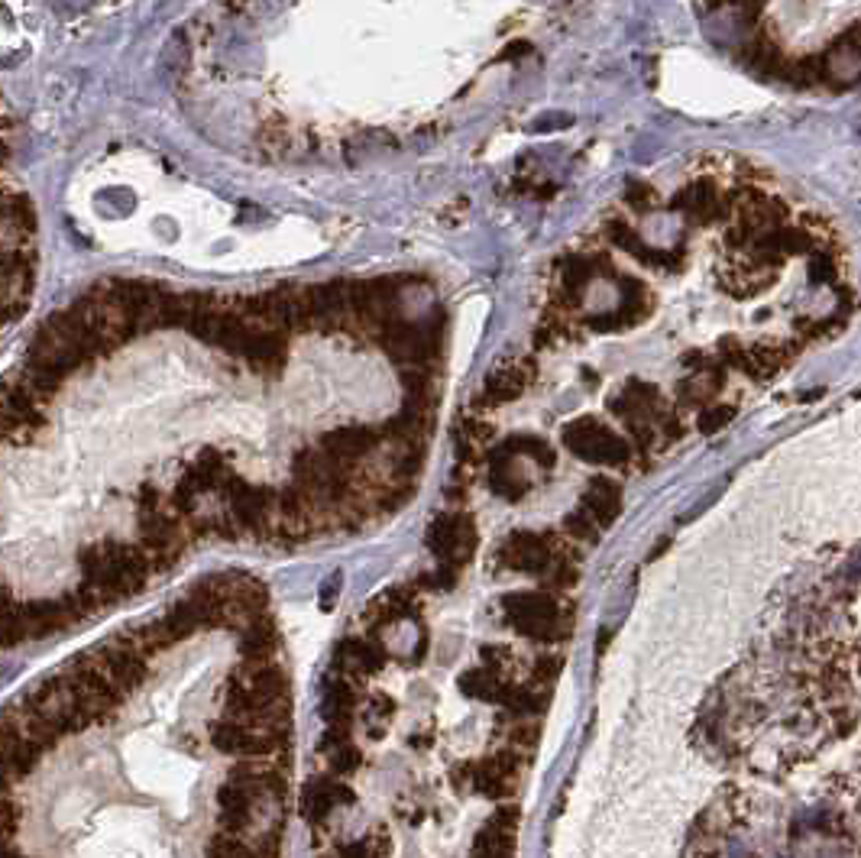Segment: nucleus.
Segmentation results:
<instances>
[{
    "instance_id": "obj_3",
    "label": "nucleus",
    "mask_w": 861,
    "mask_h": 858,
    "mask_svg": "<svg viewBox=\"0 0 861 858\" xmlns=\"http://www.w3.org/2000/svg\"><path fill=\"white\" fill-rule=\"evenodd\" d=\"M347 800H353V794L347 791L344 784L314 781L305 791V813L308 816H324V813H331L337 803H347Z\"/></svg>"
},
{
    "instance_id": "obj_1",
    "label": "nucleus",
    "mask_w": 861,
    "mask_h": 858,
    "mask_svg": "<svg viewBox=\"0 0 861 858\" xmlns=\"http://www.w3.org/2000/svg\"><path fill=\"white\" fill-rule=\"evenodd\" d=\"M505 612L518 625V632L525 635H544V638H560L567 635L564 625V609L544 593H515L505 599Z\"/></svg>"
},
{
    "instance_id": "obj_2",
    "label": "nucleus",
    "mask_w": 861,
    "mask_h": 858,
    "mask_svg": "<svg viewBox=\"0 0 861 858\" xmlns=\"http://www.w3.org/2000/svg\"><path fill=\"white\" fill-rule=\"evenodd\" d=\"M428 541L434 544V551L441 554L447 567H460L476 548V531L463 512H444L434 519Z\"/></svg>"
}]
</instances>
